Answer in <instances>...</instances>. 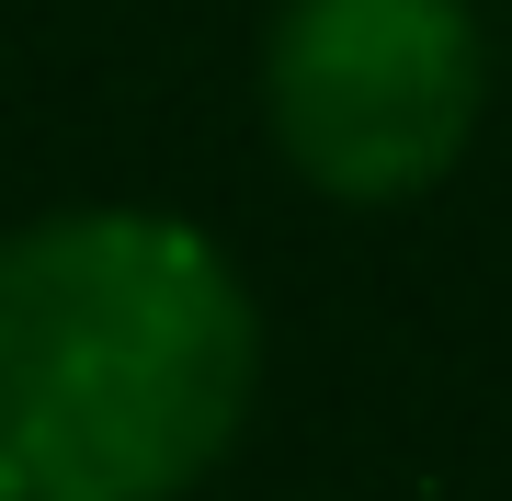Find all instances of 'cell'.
I'll list each match as a JSON object with an SVG mask.
<instances>
[{
    "instance_id": "obj_1",
    "label": "cell",
    "mask_w": 512,
    "mask_h": 501,
    "mask_svg": "<svg viewBox=\"0 0 512 501\" xmlns=\"http://www.w3.org/2000/svg\"><path fill=\"white\" fill-rule=\"evenodd\" d=\"M251 388V285L194 217L69 205L0 240V501H183Z\"/></svg>"
},
{
    "instance_id": "obj_2",
    "label": "cell",
    "mask_w": 512,
    "mask_h": 501,
    "mask_svg": "<svg viewBox=\"0 0 512 501\" xmlns=\"http://www.w3.org/2000/svg\"><path fill=\"white\" fill-rule=\"evenodd\" d=\"M262 114L296 183L330 205H410L467 160L490 114V46L467 0H285L262 46Z\"/></svg>"
}]
</instances>
